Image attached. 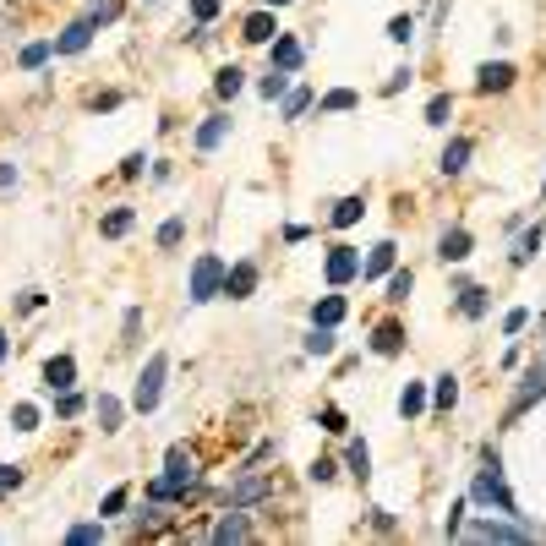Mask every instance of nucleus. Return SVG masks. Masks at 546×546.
Segmentation results:
<instances>
[{
	"label": "nucleus",
	"mask_w": 546,
	"mask_h": 546,
	"mask_svg": "<svg viewBox=\"0 0 546 546\" xmlns=\"http://www.w3.org/2000/svg\"><path fill=\"white\" fill-rule=\"evenodd\" d=\"M399 350H404V322H399V317L377 322V333H372V356H399Z\"/></svg>",
	"instance_id": "17"
},
{
	"label": "nucleus",
	"mask_w": 546,
	"mask_h": 546,
	"mask_svg": "<svg viewBox=\"0 0 546 546\" xmlns=\"http://www.w3.org/2000/svg\"><path fill=\"white\" fill-rule=\"evenodd\" d=\"M241 39H246V44H273V39H279V22H273V6L251 12V17L241 22Z\"/></svg>",
	"instance_id": "14"
},
{
	"label": "nucleus",
	"mask_w": 546,
	"mask_h": 546,
	"mask_svg": "<svg viewBox=\"0 0 546 546\" xmlns=\"http://www.w3.org/2000/svg\"><path fill=\"white\" fill-rule=\"evenodd\" d=\"M356 104H361V93H356V88H333L317 110H322V115H345V110H356Z\"/></svg>",
	"instance_id": "35"
},
{
	"label": "nucleus",
	"mask_w": 546,
	"mask_h": 546,
	"mask_svg": "<svg viewBox=\"0 0 546 546\" xmlns=\"http://www.w3.org/2000/svg\"><path fill=\"white\" fill-rule=\"evenodd\" d=\"M448 115H454V93H432V104H427V126H448Z\"/></svg>",
	"instance_id": "42"
},
{
	"label": "nucleus",
	"mask_w": 546,
	"mask_h": 546,
	"mask_svg": "<svg viewBox=\"0 0 546 546\" xmlns=\"http://www.w3.org/2000/svg\"><path fill=\"white\" fill-rule=\"evenodd\" d=\"M514 83H519V72L508 60H487L481 72H475V93H508Z\"/></svg>",
	"instance_id": "10"
},
{
	"label": "nucleus",
	"mask_w": 546,
	"mask_h": 546,
	"mask_svg": "<svg viewBox=\"0 0 546 546\" xmlns=\"http://www.w3.org/2000/svg\"><path fill=\"white\" fill-rule=\"evenodd\" d=\"M470 498H475V503H487V508H498V514H508V519H524V514H519V498H514L508 481H503V459H498V448L481 454V470H475V481H470Z\"/></svg>",
	"instance_id": "1"
},
{
	"label": "nucleus",
	"mask_w": 546,
	"mask_h": 546,
	"mask_svg": "<svg viewBox=\"0 0 546 546\" xmlns=\"http://www.w3.org/2000/svg\"><path fill=\"white\" fill-rule=\"evenodd\" d=\"M345 464H350V475H356L361 487L372 481V448H366L361 437H350V448H345Z\"/></svg>",
	"instance_id": "26"
},
{
	"label": "nucleus",
	"mask_w": 546,
	"mask_h": 546,
	"mask_svg": "<svg viewBox=\"0 0 546 546\" xmlns=\"http://www.w3.org/2000/svg\"><path fill=\"white\" fill-rule=\"evenodd\" d=\"M427 410V383H404V393H399V416L404 421H416Z\"/></svg>",
	"instance_id": "32"
},
{
	"label": "nucleus",
	"mask_w": 546,
	"mask_h": 546,
	"mask_svg": "<svg viewBox=\"0 0 546 546\" xmlns=\"http://www.w3.org/2000/svg\"><path fill=\"white\" fill-rule=\"evenodd\" d=\"M410 290H416V273H410V268H393V273H388V295H383V301H388V306H404V301H410Z\"/></svg>",
	"instance_id": "30"
},
{
	"label": "nucleus",
	"mask_w": 546,
	"mask_h": 546,
	"mask_svg": "<svg viewBox=\"0 0 546 546\" xmlns=\"http://www.w3.org/2000/svg\"><path fill=\"white\" fill-rule=\"evenodd\" d=\"M181 241H186V219L175 214V219H164V225H159V251H175Z\"/></svg>",
	"instance_id": "39"
},
{
	"label": "nucleus",
	"mask_w": 546,
	"mask_h": 546,
	"mask_svg": "<svg viewBox=\"0 0 546 546\" xmlns=\"http://www.w3.org/2000/svg\"><path fill=\"white\" fill-rule=\"evenodd\" d=\"M93 33H99V28H93V17L66 22V28H60V39H55V55H83V49L93 44Z\"/></svg>",
	"instance_id": "11"
},
{
	"label": "nucleus",
	"mask_w": 546,
	"mask_h": 546,
	"mask_svg": "<svg viewBox=\"0 0 546 546\" xmlns=\"http://www.w3.org/2000/svg\"><path fill=\"white\" fill-rule=\"evenodd\" d=\"M361 214H366V197L350 191V197H339V202H333V214H328V219H333V230H350V225H361Z\"/></svg>",
	"instance_id": "20"
},
{
	"label": "nucleus",
	"mask_w": 546,
	"mask_h": 546,
	"mask_svg": "<svg viewBox=\"0 0 546 546\" xmlns=\"http://www.w3.org/2000/svg\"><path fill=\"white\" fill-rule=\"evenodd\" d=\"M459 535H470V541H530L535 530L524 524V519H470V524H459Z\"/></svg>",
	"instance_id": "5"
},
{
	"label": "nucleus",
	"mask_w": 546,
	"mask_h": 546,
	"mask_svg": "<svg viewBox=\"0 0 546 546\" xmlns=\"http://www.w3.org/2000/svg\"><path fill=\"white\" fill-rule=\"evenodd\" d=\"M0 186H17V164H0Z\"/></svg>",
	"instance_id": "55"
},
{
	"label": "nucleus",
	"mask_w": 546,
	"mask_h": 546,
	"mask_svg": "<svg viewBox=\"0 0 546 546\" xmlns=\"http://www.w3.org/2000/svg\"><path fill=\"white\" fill-rule=\"evenodd\" d=\"M262 6H290V0H262Z\"/></svg>",
	"instance_id": "57"
},
{
	"label": "nucleus",
	"mask_w": 546,
	"mask_h": 546,
	"mask_svg": "<svg viewBox=\"0 0 546 546\" xmlns=\"http://www.w3.org/2000/svg\"><path fill=\"white\" fill-rule=\"evenodd\" d=\"M66 541H72V546H99L104 541V519L99 524H72V530H66Z\"/></svg>",
	"instance_id": "40"
},
{
	"label": "nucleus",
	"mask_w": 546,
	"mask_h": 546,
	"mask_svg": "<svg viewBox=\"0 0 546 546\" xmlns=\"http://www.w3.org/2000/svg\"><path fill=\"white\" fill-rule=\"evenodd\" d=\"M83 410H88V399H83L77 388H60V399H55V416H60V421H72V416H83Z\"/></svg>",
	"instance_id": "38"
},
{
	"label": "nucleus",
	"mask_w": 546,
	"mask_h": 546,
	"mask_svg": "<svg viewBox=\"0 0 546 546\" xmlns=\"http://www.w3.org/2000/svg\"><path fill=\"white\" fill-rule=\"evenodd\" d=\"M432 404H437V410H454V404H459V377H454V372H443V377H437Z\"/></svg>",
	"instance_id": "36"
},
{
	"label": "nucleus",
	"mask_w": 546,
	"mask_h": 546,
	"mask_svg": "<svg viewBox=\"0 0 546 546\" xmlns=\"http://www.w3.org/2000/svg\"><path fill=\"white\" fill-rule=\"evenodd\" d=\"M230 126H235V120H230L225 110H219V115H208V120L197 126V136H191V143H197V154H214V148L225 143V136H230Z\"/></svg>",
	"instance_id": "13"
},
{
	"label": "nucleus",
	"mask_w": 546,
	"mask_h": 546,
	"mask_svg": "<svg viewBox=\"0 0 546 546\" xmlns=\"http://www.w3.org/2000/svg\"><path fill=\"white\" fill-rule=\"evenodd\" d=\"M148 6H159V0H148Z\"/></svg>",
	"instance_id": "58"
},
{
	"label": "nucleus",
	"mask_w": 546,
	"mask_h": 546,
	"mask_svg": "<svg viewBox=\"0 0 546 546\" xmlns=\"http://www.w3.org/2000/svg\"><path fill=\"white\" fill-rule=\"evenodd\" d=\"M93 416H99V432H120V416H126V410H120V399H115V393H99Z\"/></svg>",
	"instance_id": "31"
},
{
	"label": "nucleus",
	"mask_w": 546,
	"mask_h": 546,
	"mask_svg": "<svg viewBox=\"0 0 546 546\" xmlns=\"http://www.w3.org/2000/svg\"><path fill=\"white\" fill-rule=\"evenodd\" d=\"M191 17H197V28H208L219 17V0H191Z\"/></svg>",
	"instance_id": "49"
},
{
	"label": "nucleus",
	"mask_w": 546,
	"mask_h": 546,
	"mask_svg": "<svg viewBox=\"0 0 546 546\" xmlns=\"http://www.w3.org/2000/svg\"><path fill=\"white\" fill-rule=\"evenodd\" d=\"M470 246H475V235H470L464 225H454V230H443L437 257H443V262H464V257H470Z\"/></svg>",
	"instance_id": "19"
},
{
	"label": "nucleus",
	"mask_w": 546,
	"mask_h": 546,
	"mask_svg": "<svg viewBox=\"0 0 546 546\" xmlns=\"http://www.w3.org/2000/svg\"><path fill=\"white\" fill-rule=\"evenodd\" d=\"M306 475H312V481H317V487H328V481H333V475H339V464H333V459H312V470H306Z\"/></svg>",
	"instance_id": "50"
},
{
	"label": "nucleus",
	"mask_w": 546,
	"mask_h": 546,
	"mask_svg": "<svg viewBox=\"0 0 546 546\" xmlns=\"http://www.w3.org/2000/svg\"><path fill=\"white\" fill-rule=\"evenodd\" d=\"M164 524H170V508H164L159 498H154L148 508H136V519H131V530H136V535H154V530H164Z\"/></svg>",
	"instance_id": "25"
},
{
	"label": "nucleus",
	"mask_w": 546,
	"mask_h": 546,
	"mask_svg": "<svg viewBox=\"0 0 546 546\" xmlns=\"http://www.w3.org/2000/svg\"><path fill=\"white\" fill-rule=\"evenodd\" d=\"M306 110H312V88H290L285 93V120H301Z\"/></svg>",
	"instance_id": "41"
},
{
	"label": "nucleus",
	"mask_w": 546,
	"mask_h": 546,
	"mask_svg": "<svg viewBox=\"0 0 546 546\" xmlns=\"http://www.w3.org/2000/svg\"><path fill=\"white\" fill-rule=\"evenodd\" d=\"M126 503H131V487H115V492L104 498V508H99V519H115V514H126Z\"/></svg>",
	"instance_id": "46"
},
{
	"label": "nucleus",
	"mask_w": 546,
	"mask_h": 546,
	"mask_svg": "<svg viewBox=\"0 0 546 546\" xmlns=\"http://www.w3.org/2000/svg\"><path fill=\"white\" fill-rule=\"evenodd\" d=\"M225 257H214V251H202L197 262H191V306H208L214 295H225Z\"/></svg>",
	"instance_id": "3"
},
{
	"label": "nucleus",
	"mask_w": 546,
	"mask_h": 546,
	"mask_svg": "<svg viewBox=\"0 0 546 546\" xmlns=\"http://www.w3.org/2000/svg\"><path fill=\"white\" fill-rule=\"evenodd\" d=\"M17 306H22V312H39V306H44V290H22Z\"/></svg>",
	"instance_id": "54"
},
{
	"label": "nucleus",
	"mask_w": 546,
	"mask_h": 546,
	"mask_svg": "<svg viewBox=\"0 0 546 546\" xmlns=\"http://www.w3.org/2000/svg\"><path fill=\"white\" fill-rule=\"evenodd\" d=\"M246 88V72H241V66H219V72H214V93L219 99H235Z\"/></svg>",
	"instance_id": "33"
},
{
	"label": "nucleus",
	"mask_w": 546,
	"mask_h": 546,
	"mask_svg": "<svg viewBox=\"0 0 546 546\" xmlns=\"http://www.w3.org/2000/svg\"><path fill=\"white\" fill-rule=\"evenodd\" d=\"M22 487V464H0V498H12Z\"/></svg>",
	"instance_id": "48"
},
{
	"label": "nucleus",
	"mask_w": 546,
	"mask_h": 546,
	"mask_svg": "<svg viewBox=\"0 0 546 546\" xmlns=\"http://www.w3.org/2000/svg\"><path fill=\"white\" fill-rule=\"evenodd\" d=\"M410 77H416V72H410V66H399V72H388L383 93H388V99H393V93H404V88H410Z\"/></svg>",
	"instance_id": "51"
},
{
	"label": "nucleus",
	"mask_w": 546,
	"mask_h": 546,
	"mask_svg": "<svg viewBox=\"0 0 546 546\" xmlns=\"http://www.w3.org/2000/svg\"><path fill=\"white\" fill-rule=\"evenodd\" d=\"M345 312H350V301H345V295H322V301L312 306V322H322V328H339V322H345Z\"/></svg>",
	"instance_id": "24"
},
{
	"label": "nucleus",
	"mask_w": 546,
	"mask_h": 546,
	"mask_svg": "<svg viewBox=\"0 0 546 546\" xmlns=\"http://www.w3.org/2000/svg\"><path fill=\"white\" fill-rule=\"evenodd\" d=\"M393 241H377L372 251H366V262H361V273H366V279H383V273H393Z\"/></svg>",
	"instance_id": "22"
},
{
	"label": "nucleus",
	"mask_w": 546,
	"mask_h": 546,
	"mask_svg": "<svg viewBox=\"0 0 546 546\" xmlns=\"http://www.w3.org/2000/svg\"><path fill=\"white\" fill-rule=\"evenodd\" d=\"M55 60V39H33L22 55H17V66H22V72H39V66H49Z\"/></svg>",
	"instance_id": "28"
},
{
	"label": "nucleus",
	"mask_w": 546,
	"mask_h": 546,
	"mask_svg": "<svg viewBox=\"0 0 546 546\" xmlns=\"http://www.w3.org/2000/svg\"><path fill=\"white\" fill-rule=\"evenodd\" d=\"M290 93V72H279V66H268V77H257V99H285Z\"/></svg>",
	"instance_id": "29"
},
{
	"label": "nucleus",
	"mask_w": 546,
	"mask_h": 546,
	"mask_svg": "<svg viewBox=\"0 0 546 546\" xmlns=\"http://www.w3.org/2000/svg\"><path fill=\"white\" fill-rule=\"evenodd\" d=\"M388 39L393 44H410V39H416V17H410V12L404 17H388Z\"/></svg>",
	"instance_id": "44"
},
{
	"label": "nucleus",
	"mask_w": 546,
	"mask_h": 546,
	"mask_svg": "<svg viewBox=\"0 0 546 546\" xmlns=\"http://www.w3.org/2000/svg\"><path fill=\"white\" fill-rule=\"evenodd\" d=\"M136 333H143V306H131L120 317V345H136Z\"/></svg>",
	"instance_id": "45"
},
{
	"label": "nucleus",
	"mask_w": 546,
	"mask_h": 546,
	"mask_svg": "<svg viewBox=\"0 0 546 546\" xmlns=\"http://www.w3.org/2000/svg\"><path fill=\"white\" fill-rule=\"evenodd\" d=\"M12 427L17 432H39V404H17L12 410Z\"/></svg>",
	"instance_id": "47"
},
{
	"label": "nucleus",
	"mask_w": 546,
	"mask_h": 546,
	"mask_svg": "<svg viewBox=\"0 0 546 546\" xmlns=\"http://www.w3.org/2000/svg\"><path fill=\"white\" fill-rule=\"evenodd\" d=\"M322 279H328L333 290L356 285V279H361V251H356V246H328V257H322Z\"/></svg>",
	"instance_id": "6"
},
{
	"label": "nucleus",
	"mask_w": 546,
	"mask_h": 546,
	"mask_svg": "<svg viewBox=\"0 0 546 546\" xmlns=\"http://www.w3.org/2000/svg\"><path fill=\"white\" fill-rule=\"evenodd\" d=\"M143 164H148L143 154H126V159H120V175H126V181H136V175H143Z\"/></svg>",
	"instance_id": "53"
},
{
	"label": "nucleus",
	"mask_w": 546,
	"mask_h": 546,
	"mask_svg": "<svg viewBox=\"0 0 546 546\" xmlns=\"http://www.w3.org/2000/svg\"><path fill=\"white\" fill-rule=\"evenodd\" d=\"M273 492V481H268V475H257L251 464H246V475H241V481L225 492V508H251V503H262Z\"/></svg>",
	"instance_id": "8"
},
{
	"label": "nucleus",
	"mask_w": 546,
	"mask_h": 546,
	"mask_svg": "<svg viewBox=\"0 0 546 546\" xmlns=\"http://www.w3.org/2000/svg\"><path fill=\"white\" fill-rule=\"evenodd\" d=\"M131 225H136V208H110V214L99 219V235H104V241H120V235H131Z\"/></svg>",
	"instance_id": "23"
},
{
	"label": "nucleus",
	"mask_w": 546,
	"mask_h": 546,
	"mask_svg": "<svg viewBox=\"0 0 546 546\" xmlns=\"http://www.w3.org/2000/svg\"><path fill=\"white\" fill-rule=\"evenodd\" d=\"M6 356H12V333H6V328H0V361H6Z\"/></svg>",
	"instance_id": "56"
},
{
	"label": "nucleus",
	"mask_w": 546,
	"mask_h": 546,
	"mask_svg": "<svg viewBox=\"0 0 546 546\" xmlns=\"http://www.w3.org/2000/svg\"><path fill=\"white\" fill-rule=\"evenodd\" d=\"M541 241H546V225H530V230H524V235L514 241L508 262H514V268H530V262H535V251H541Z\"/></svg>",
	"instance_id": "21"
},
{
	"label": "nucleus",
	"mask_w": 546,
	"mask_h": 546,
	"mask_svg": "<svg viewBox=\"0 0 546 546\" xmlns=\"http://www.w3.org/2000/svg\"><path fill=\"white\" fill-rule=\"evenodd\" d=\"M214 541H219V546H230V541H251V519H246V508H225V519L214 524Z\"/></svg>",
	"instance_id": "15"
},
{
	"label": "nucleus",
	"mask_w": 546,
	"mask_h": 546,
	"mask_svg": "<svg viewBox=\"0 0 546 546\" xmlns=\"http://www.w3.org/2000/svg\"><path fill=\"white\" fill-rule=\"evenodd\" d=\"M120 12H126V0H93V6H88L93 28H110V22H120Z\"/></svg>",
	"instance_id": "37"
},
{
	"label": "nucleus",
	"mask_w": 546,
	"mask_h": 546,
	"mask_svg": "<svg viewBox=\"0 0 546 546\" xmlns=\"http://www.w3.org/2000/svg\"><path fill=\"white\" fill-rule=\"evenodd\" d=\"M164 377H170V356H154V361L143 366V377H136V388H131V410H136V416H154V410H159Z\"/></svg>",
	"instance_id": "4"
},
{
	"label": "nucleus",
	"mask_w": 546,
	"mask_h": 546,
	"mask_svg": "<svg viewBox=\"0 0 546 546\" xmlns=\"http://www.w3.org/2000/svg\"><path fill=\"white\" fill-rule=\"evenodd\" d=\"M470 159H475V143H470V136H448V148H443L437 170L454 181V175H464V170H470Z\"/></svg>",
	"instance_id": "12"
},
{
	"label": "nucleus",
	"mask_w": 546,
	"mask_h": 546,
	"mask_svg": "<svg viewBox=\"0 0 546 546\" xmlns=\"http://www.w3.org/2000/svg\"><path fill=\"white\" fill-rule=\"evenodd\" d=\"M546 399V361H535L524 377H519V388H514V404H508V421H519L530 404H541Z\"/></svg>",
	"instance_id": "7"
},
{
	"label": "nucleus",
	"mask_w": 546,
	"mask_h": 546,
	"mask_svg": "<svg viewBox=\"0 0 546 546\" xmlns=\"http://www.w3.org/2000/svg\"><path fill=\"white\" fill-rule=\"evenodd\" d=\"M268 49H273V66H279V72H301L306 49H301V39H295V33H279V39H273Z\"/></svg>",
	"instance_id": "16"
},
{
	"label": "nucleus",
	"mask_w": 546,
	"mask_h": 546,
	"mask_svg": "<svg viewBox=\"0 0 546 546\" xmlns=\"http://www.w3.org/2000/svg\"><path fill=\"white\" fill-rule=\"evenodd\" d=\"M301 350H306V356H333V350H339V333L322 328V322H312V333L301 339Z\"/></svg>",
	"instance_id": "27"
},
{
	"label": "nucleus",
	"mask_w": 546,
	"mask_h": 546,
	"mask_svg": "<svg viewBox=\"0 0 546 546\" xmlns=\"http://www.w3.org/2000/svg\"><path fill=\"white\" fill-rule=\"evenodd\" d=\"M317 421H322V432H333V437H345V432H350V421H345V410H339V404H322V416H317Z\"/></svg>",
	"instance_id": "43"
},
{
	"label": "nucleus",
	"mask_w": 546,
	"mask_h": 546,
	"mask_svg": "<svg viewBox=\"0 0 546 546\" xmlns=\"http://www.w3.org/2000/svg\"><path fill=\"white\" fill-rule=\"evenodd\" d=\"M524 322H530V312H524V306H514V312L503 317V333H524Z\"/></svg>",
	"instance_id": "52"
},
{
	"label": "nucleus",
	"mask_w": 546,
	"mask_h": 546,
	"mask_svg": "<svg viewBox=\"0 0 546 546\" xmlns=\"http://www.w3.org/2000/svg\"><path fill=\"white\" fill-rule=\"evenodd\" d=\"M191 487H197V454H191L186 443H175V448L164 454V475H154V487H148V498L170 503V498H186Z\"/></svg>",
	"instance_id": "2"
},
{
	"label": "nucleus",
	"mask_w": 546,
	"mask_h": 546,
	"mask_svg": "<svg viewBox=\"0 0 546 546\" xmlns=\"http://www.w3.org/2000/svg\"><path fill=\"white\" fill-rule=\"evenodd\" d=\"M72 383H77V361H72V356H49V361H44V388H49V393L72 388Z\"/></svg>",
	"instance_id": "18"
},
{
	"label": "nucleus",
	"mask_w": 546,
	"mask_h": 546,
	"mask_svg": "<svg viewBox=\"0 0 546 546\" xmlns=\"http://www.w3.org/2000/svg\"><path fill=\"white\" fill-rule=\"evenodd\" d=\"M257 279H262L257 262H251V257H241V262H230V268H225V295H230V301H251V295H257Z\"/></svg>",
	"instance_id": "9"
},
{
	"label": "nucleus",
	"mask_w": 546,
	"mask_h": 546,
	"mask_svg": "<svg viewBox=\"0 0 546 546\" xmlns=\"http://www.w3.org/2000/svg\"><path fill=\"white\" fill-rule=\"evenodd\" d=\"M459 312L464 317H487V290L481 285H459Z\"/></svg>",
	"instance_id": "34"
}]
</instances>
